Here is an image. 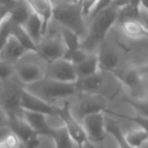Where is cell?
I'll list each match as a JSON object with an SVG mask.
<instances>
[{"label":"cell","mask_w":148,"mask_h":148,"mask_svg":"<svg viewBox=\"0 0 148 148\" xmlns=\"http://www.w3.org/2000/svg\"><path fill=\"white\" fill-rule=\"evenodd\" d=\"M11 29H12V21L9 18V15L1 25H0V50L2 49L7 39L11 36Z\"/></svg>","instance_id":"cell-28"},{"label":"cell","mask_w":148,"mask_h":148,"mask_svg":"<svg viewBox=\"0 0 148 148\" xmlns=\"http://www.w3.org/2000/svg\"><path fill=\"white\" fill-rule=\"evenodd\" d=\"M123 137L126 143L132 148H145L148 141L147 129L133 126L123 131Z\"/></svg>","instance_id":"cell-20"},{"label":"cell","mask_w":148,"mask_h":148,"mask_svg":"<svg viewBox=\"0 0 148 148\" xmlns=\"http://www.w3.org/2000/svg\"><path fill=\"white\" fill-rule=\"evenodd\" d=\"M21 117L25 123L29 126L32 130L38 135H49L51 136L52 130L49 127L46 120V116L39 113L23 111L21 112Z\"/></svg>","instance_id":"cell-18"},{"label":"cell","mask_w":148,"mask_h":148,"mask_svg":"<svg viewBox=\"0 0 148 148\" xmlns=\"http://www.w3.org/2000/svg\"><path fill=\"white\" fill-rule=\"evenodd\" d=\"M70 114L78 122L87 115L95 113H106L109 109L110 101L99 95L83 92L78 90L66 101Z\"/></svg>","instance_id":"cell-6"},{"label":"cell","mask_w":148,"mask_h":148,"mask_svg":"<svg viewBox=\"0 0 148 148\" xmlns=\"http://www.w3.org/2000/svg\"><path fill=\"white\" fill-rule=\"evenodd\" d=\"M61 35L67 50H75L80 48V39L71 31L61 27Z\"/></svg>","instance_id":"cell-27"},{"label":"cell","mask_w":148,"mask_h":148,"mask_svg":"<svg viewBox=\"0 0 148 148\" xmlns=\"http://www.w3.org/2000/svg\"><path fill=\"white\" fill-rule=\"evenodd\" d=\"M76 85L78 90L101 95L110 103L125 95L122 82L115 74L101 69L90 76L77 80Z\"/></svg>","instance_id":"cell-4"},{"label":"cell","mask_w":148,"mask_h":148,"mask_svg":"<svg viewBox=\"0 0 148 148\" xmlns=\"http://www.w3.org/2000/svg\"><path fill=\"white\" fill-rule=\"evenodd\" d=\"M10 6H11V5H10ZM10 6H8V5L0 4V25H1V23H2L3 21L7 18V17H8Z\"/></svg>","instance_id":"cell-31"},{"label":"cell","mask_w":148,"mask_h":148,"mask_svg":"<svg viewBox=\"0 0 148 148\" xmlns=\"http://www.w3.org/2000/svg\"><path fill=\"white\" fill-rule=\"evenodd\" d=\"M77 75V80L88 77L99 70V59L97 54H88L84 60L74 65Z\"/></svg>","instance_id":"cell-22"},{"label":"cell","mask_w":148,"mask_h":148,"mask_svg":"<svg viewBox=\"0 0 148 148\" xmlns=\"http://www.w3.org/2000/svg\"><path fill=\"white\" fill-rule=\"evenodd\" d=\"M45 77L60 81V82H77L75 67L71 62L66 60L65 58H60L47 63Z\"/></svg>","instance_id":"cell-12"},{"label":"cell","mask_w":148,"mask_h":148,"mask_svg":"<svg viewBox=\"0 0 148 148\" xmlns=\"http://www.w3.org/2000/svg\"><path fill=\"white\" fill-rule=\"evenodd\" d=\"M118 78L122 82L126 97L131 101H148V66L130 67Z\"/></svg>","instance_id":"cell-7"},{"label":"cell","mask_w":148,"mask_h":148,"mask_svg":"<svg viewBox=\"0 0 148 148\" xmlns=\"http://www.w3.org/2000/svg\"><path fill=\"white\" fill-rule=\"evenodd\" d=\"M13 74H14L13 65H10V64L0 60V80H5L12 76Z\"/></svg>","instance_id":"cell-30"},{"label":"cell","mask_w":148,"mask_h":148,"mask_svg":"<svg viewBox=\"0 0 148 148\" xmlns=\"http://www.w3.org/2000/svg\"><path fill=\"white\" fill-rule=\"evenodd\" d=\"M58 114L63 120L64 127H65L67 133L69 134L72 141L77 146V148H86L88 145H90L88 143V140H87V137L85 135V132L81 126L80 122L77 121L70 114L66 103L59 108Z\"/></svg>","instance_id":"cell-13"},{"label":"cell","mask_w":148,"mask_h":148,"mask_svg":"<svg viewBox=\"0 0 148 148\" xmlns=\"http://www.w3.org/2000/svg\"><path fill=\"white\" fill-rule=\"evenodd\" d=\"M106 127H107V132L109 136H112L117 142L118 148H132L126 143L123 137V129L121 128L120 124L113 118L108 117L107 115H106Z\"/></svg>","instance_id":"cell-24"},{"label":"cell","mask_w":148,"mask_h":148,"mask_svg":"<svg viewBox=\"0 0 148 148\" xmlns=\"http://www.w3.org/2000/svg\"><path fill=\"white\" fill-rule=\"evenodd\" d=\"M52 19L61 27L71 31L80 39H84L87 32V21L83 15L80 2L59 3L53 5Z\"/></svg>","instance_id":"cell-5"},{"label":"cell","mask_w":148,"mask_h":148,"mask_svg":"<svg viewBox=\"0 0 148 148\" xmlns=\"http://www.w3.org/2000/svg\"><path fill=\"white\" fill-rule=\"evenodd\" d=\"M47 62L36 51H27L13 65L14 75L23 85L45 77Z\"/></svg>","instance_id":"cell-8"},{"label":"cell","mask_w":148,"mask_h":148,"mask_svg":"<svg viewBox=\"0 0 148 148\" xmlns=\"http://www.w3.org/2000/svg\"><path fill=\"white\" fill-rule=\"evenodd\" d=\"M97 55L99 69L112 72L117 77L131 67L128 57L127 40L116 23L101 43Z\"/></svg>","instance_id":"cell-1"},{"label":"cell","mask_w":148,"mask_h":148,"mask_svg":"<svg viewBox=\"0 0 148 148\" xmlns=\"http://www.w3.org/2000/svg\"><path fill=\"white\" fill-rule=\"evenodd\" d=\"M23 90L25 85L14 74L0 83V107L8 118L21 115V101Z\"/></svg>","instance_id":"cell-10"},{"label":"cell","mask_w":148,"mask_h":148,"mask_svg":"<svg viewBox=\"0 0 148 148\" xmlns=\"http://www.w3.org/2000/svg\"><path fill=\"white\" fill-rule=\"evenodd\" d=\"M8 128L10 131L21 140V144L25 145L27 144L37 134L29 128V126L25 123L23 117H9L8 118Z\"/></svg>","instance_id":"cell-17"},{"label":"cell","mask_w":148,"mask_h":148,"mask_svg":"<svg viewBox=\"0 0 148 148\" xmlns=\"http://www.w3.org/2000/svg\"><path fill=\"white\" fill-rule=\"evenodd\" d=\"M21 110L27 112H33V113H39L45 116L50 115H57L60 107H54L49 103H45L39 97L31 95L27 91L23 90L21 95Z\"/></svg>","instance_id":"cell-15"},{"label":"cell","mask_w":148,"mask_h":148,"mask_svg":"<svg viewBox=\"0 0 148 148\" xmlns=\"http://www.w3.org/2000/svg\"><path fill=\"white\" fill-rule=\"evenodd\" d=\"M3 127H8V117L2 108L0 107V128Z\"/></svg>","instance_id":"cell-32"},{"label":"cell","mask_w":148,"mask_h":148,"mask_svg":"<svg viewBox=\"0 0 148 148\" xmlns=\"http://www.w3.org/2000/svg\"><path fill=\"white\" fill-rule=\"evenodd\" d=\"M27 6L34 12L42 19L44 23V29L52 21L53 15V3L51 0H25Z\"/></svg>","instance_id":"cell-19"},{"label":"cell","mask_w":148,"mask_h":148,"mask_svg":"<svg viewBox=\"0 0 148 148\" xmlns=\"http://www.w3.org/2000/svg\"><path fill=\"white\" fill-rule=\"evenodd\" d=\"M99 0H80V6L82 9L83 15L85 16L86 21H88L89 16L92 13L95 7L97 6Z\"/></svg>","instance_id":"cell-29"},{"label":"cell","mask_w":148,"mask_h":148,"mask_svg":"<svg viewBox=\"0 0 148 148\" xmlns=\"http://www.w3.org/2000/svg\"><path fill=\"white\" fill-rule=\"evenodd\" d=\"M0 83H1V80H0Z\"/></svg>","instance_id":"cell-35"},{"label":"cell","mask_w":148,"mask_h":148,"mask_svg":"<svg viewBox=\"0 0 148 148\" xmlns=\"http://www.w3.org/2000/svg\"><path fill=\"white\" fill-rule=\"evenodd\" d=\"M13 1H19V0H13Z\"/></svg>","instance_id":"cell-34"},{"label":"cell","mask_w":148,"mask_h":148,"mask_svg":"<svg viewBox=\"0 0 148 148\" xmlns=\"http://www.w3.org/2000/svg\"><path fill=\"white\" fill-rule=\"evenodd\" d=\"M66 46L62 39L61 27L52 19L46 27L41 41L36 47V52L47 63L63 58L66 53Z\"/></svg>","instance_id":"cell-9"},{"label":"cell","mask_w":148,"mask_h":148,"mask_svg":"<svg viewBox=\"0 0 148 148\" xmlns=\"http://www.w3.org/2000/svg\"><path fill=\"white\" fill-rule=\"evenodd\" d=\"M120 8L115 3H111L88 19L86 36L80 42L82 51L87 54H97L101 43L117 23Z\"/></svg>","instance_id":"cell-2"},{"label":"cell","mask_w":148,"mask_h":148,"mask_svg":"<svg viewBox=\"0 0 148 148\" xmlns=\"http://www.w3.org/2000/svg\"><path fill=\"white\" fill-rule=\"evenodd\" d=\"M21 27H23L25 33L29 37V39L33 41V43L37 47V45L41 41L42 37H43L44 33H45L44 23L42 21V19L37 14L32 12L29 14V16L27 17V19L25 21V23Z\"/></svg>","instance_id":"cell-21"},{"label":"cell","mask_w":148,"mask_h":148,"mask_svg":"<svg viewBox=\"0 0 148 148\" xmlns=\"http://www.w3.org/2000/svg\"><path fill=\"white\" fill-rule=\"evenodd\" d=\"M25 90L49 105L62 107L78 91V88L76 82H60L44 77L31 84L25 85Z\"/></svg>","instance_id":"cell-3"},{"label":"cell","mask_w":148,"mask_h":148,"mask_svg":"<svg viewBox=\"0 0 148 148\" xmlns=\"http://www.w3.org/2000/svg\"><path fill=\"white\" fill-rule=\"evenodd\" d=\"M51 137L53 138L55 148H77L69 134L67 133L65 127L53 130L51 133Z\"/></svg>","instance_id":"cell-25"},{"label":"cell","mask_w":148,"mask_h":148,"mask_svg":"<svg viewBox=\"0 0 148 148\" xmlns=\"http://www.w3.org/2000/svg\"><path fill=\"white\" fill-rule=\"evenodd\" d=\"M121 34L130 41L148 40V27L138 18H127L116 23Z\"/></svg>","instance_id":"cell-14"},{"label":"cell","mask_w":148,"mask_h":148,"mask_svg":"<svg viewBox=\"0 0 148 148\" xmlns=\"http://www.w3.org/2000/svg\"><path fill=\"white\" fill-rule=\"evenodd\" d=\"M11 35L21 44L23 48L27 50V51H36V45L33 43L27 34L23 29V27L19 25H15L12 23V29H11Z\"/></svg>","instance_id":"cell-26"},{"label":"cell","mask_w":148,"mask_h":148,"mask_svg":"<svg viewBox=\"0 0 148 148\" xmlns=\"http://www.w3.org/2000/svg\"><path fill=\"white\" fill-rule=\"evenodd\" d=\"M25 52H27V50L23 48L21 44L11 35L7 39L2 49L0 50V60L10 65H14Z\"/></svg>","instance_id":"cell-16"},{"label":"cell","mask_w":148,"mask_h":148,"mask_svg":"<svg viewBox=\"0 0 148 148\" xmlns=\"http://www.w3.org/2000/svg\"><path fill=\"white\" fill-rule=\"evenodd\" d=\"M53 5L59 4V3H78L80 0H51Z\"/></svg>","instance_id":"cell-33"},{"label":"cell","mask_w":148,"mask_h":148,"mask_svg":"<svg viewBox=\"0 0 148 148\" xmlns=\"http://www.w3.org/2000/svg\"><path fill=\"white\" fill-rule=\"evenodd\" d=\"M80 124L90 145L103 144L109 136L106 127L105 113H95L85 116L81 120Z\"/></svg>","instance_id":"cell-11"},{"label":"cell","mask_w":148,"mask_h":148,"mask_svg":"<svg viewBox=\"0 0 148 148\" xmlns=\"http://www.w3.org/2000/svg\"><path fill=\"white\" fill-rule=\"evenodd\" d=\"M32 13V10L25 0L14 1L9 9V18L15 25H23Z\"/></svg>","instance_id":"cell-23"}]
</instances>
